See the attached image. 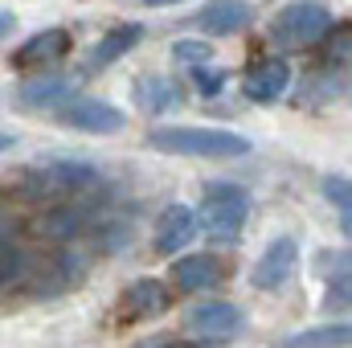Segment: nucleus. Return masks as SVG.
Listing matches in <instances>:
<instances>
[{"instance_id": "6e6552de", "label": "nucleus", "mask_w": 352, "mask_h": 348, "mask_svg": "<svg viewBox=\"0 0 352 348\" xmlns=\"http://www.w3.org/2000/svg\"><path fill=\"white\" fill-rule=\"evenodd\" d=\"M197 238V213L188 205H168L156 217V250L160 254H184V246Z\"/></svg>"}, {"instance_id": "bb28decb", "label": "nucleus", "mask_w": 352, "mask_h": 348, "mask_svg": "<svg viewBox=\"0 0 352 348\" xmlns=\"http://www.w3.org/2000/svg\"><path fill=\"white\" fill-rule=\"evenodd\" d=\"M8 25H12V17H8V12H0V33H4Z\"/></svg>"}, {"instance_id": "f03ea898", "label": "nucleus", "mask_w": 352, "mask_h": 348, "mask_svg": "<svg viewBox=\"0 0 352 348\" xmlns=\"http://www.w3.org/2000/svg\"><path fill=\"white\" fill-rule=\"evenodd\" d=\"M332 29V12L316 0H295L287 8L274 12L270 21V41L278 50H311L324 41V33Z\"/></svg>"}, {"instance_id": "a211bd4d", "label": "nucleus", "mask_w": 352, "mask_h": 348, "mask_svg": "<svg viewBox=\"0 0 352 348\" xmlns=\"http://www.w3.org/2000/svg\"><path fill=\"white\" fill-rule=\"evenodd\" d=\"M173 279L184 291H205L217 283V262L209 254H184L180 262H173Z\"/></svg>"}, {"instance_id": "f3484780", "label": "nucleus", "mask_w": 352, "mask_h": 348, "mask_svg": "<svg viewBox=\"0 0 352 348\" xmlns=\"http://www.w3.org/2000/svg\"><path fill=\"white\" fill-rule=\"evenodd\" d=\"M135 102H140V111H148V115H164V111H173L176 102H180V90H176L168 78H160V74H144V78L135 83Z\"/></svg>"}, {"instance_id": "20e7f679", "label": "nucleus", "mask_w": 352, "mask_h": 348, "mask_svg": "<svg viewBox=\"0 0 352 348\" xmlns=\"http://www.w3.org/2000/svg\"><path fill=\"white\" fill-rule=\"evenodd\" d=\"M54 115H58L66 127L90 131V135H111V131H123V123H127V115H123L119 107L102 102V98H70V102L58 107Z\"/></svg>"}, {"instance_id": "4468645a", "label": "nucleus", "mask_w": 352, "mask_h": 348, "mask_svg": "<svg viewBox=\"0 0 352 348\" xmlns=\"http://www.w3.org/2000/svg\"><path fill=\"white\" fill-rule=\"evenodd\" d=\"M168 307V291L160 279H140L123 295V320H152Z\"/></svg>"}, {"instance_id": "1a4fd4ad", "label": "nucleus", "mask_w": 352, "mask_h": 348, "mask_svg": "<svg viewBox=\"0 0 352 348\" xmlns=\"http://www.w3.org/2000/svg\"><path fill=\"white\" fill-rule=\"evenodd\" d=\"M316 274L328 283V307H352V254L349 250H320Z\"/></svg>"}, {"instance_id": "7ed1b4c3", "label": "nucleus", "mask_w": 352, "mask_h": 348, "mask_svg": "<svg viewBox=\"0 0 352 348\" xmlns=\"http://www.w3.org/2000/svg\"><path fill=\"white\" fill-rule=\"evenodd\" d=\"M246 213H250L246 188H238V184H209L197 221H201V230L213 242H234L242 234V226H246Z\"/></svg>"}, {"instance_id": "0eeeda50", "label": "nucleus", "mask_w": 352, "mask_h": 348, "mask_svg": "<svg viewBox=\"0 0 352 348\" xmlns=\"http://www.w3.org/2000/svg\"><path fill=\"white\" fill-rule=\"evenodd\" d=\"M188 328L205 340H230L242 332V312L234 303H201L188 312Z\"/></svg>"}, {"instance_id": "f257e3e1", "label": "nucleus", "mask_w": 352, "mask_h": 348, "mask_svg": "<svg viewBox=\"0 0 352 348\" xmlns=\"http://www.w3.org/2000/svg\"><path fill=\"white\" fill-rule=\"evenodd\" d=\"M148 148L168 156H205V160H234L250 152V140L226 127H160L148 131Z\"/></svg>"}, {"instance_id": "423d86ee", "label": "nucleus", "mask_w": 352, "mask_h": 348, "mask_svg": "<svg viewBox=\"0 0 352 348\" xmlns=\"http://www.w3.org/2000/svg\"><path fill=\"white\" fill-rule=\"evenodd\" d=\"M33 180L41 193H82L87 184L98 180V168L87 160H50L33 173Z\"/></svg>"}, {"instance_id": "f8f14e48", "label": "nucleus", "mask_w": 352, "mask_h": 348, "mask_svg": "<svg viewBox=\"0 0 352 348\" xmlns=\"http://www.w3.org/2000/svg\"><path fill=\"white\" fill-rule=\"evenodd\" d=\"M74 98V83L70 78H33L16 90V111H58Z\"/></svg>"}, {"instance_id": "412c9836", "label": "nucleus", "mask_w": 352, "mask_h": 348, "mask_svg": "<svg viewBox=\"0 0 352 348\" xmlns=\"http://www.w3.org/2000/svg\"><path fill=\"white\" fill-rule=\"evenodd\" d=\"M173 58L197 70V66H209V62H213V50H209L205 41H176V45H173Z\"/></svg>"}, {"instance_id": "b1692460", "label": "nucleus", "mask_w": 352, "mask_h": 348, "mask_svg": "<svg viewBox=\"0 0 352 348\" xmlns=\"http://www.w3.org/2000/svg\"><path fill=\"white\" fill-rule=\"evenodd\" d=\"M16 274H21V259H16V254H0V291H4Z\"/></svg>"}, {"instance_id": "aec40b11", "label": "nucleus", "mask_w": 352, "mask_h": 348, "mask_svg": "<svg viewBox=\"0 0 352 348\" xmlns=\"http://www.w3.org/2000/svg\"><path fill=\"white\" fill-rule=\"evenodd\" d=\"M324 197L336 205L340 226H344V234L352 238V180H344V176H328V180H324Z\"/></svg>"}, {"instance_id": "ddd939ff", "label": "nucleus", "mask_w": 352, "mask_h": 348, "mask_svg": "<svg viewBox=\"0 0 352 348\" xmlns=\"http://www.w3.org/2000/svg\"><path fill=\"white\" fill-rule=\"evenodd\" d=\"M250 21H254V8H250L246 0H213V4H205V8L197 12V29L217 33V37L238 33V29H246Z\"/></svg>"}, {"instance_id": "9b49d317", "label": "nucleus", "mask_w": 352, "mask_h": 348, "mask_svg": "<svg viewBox=\"0 0 352 348\" xmlns=\"http://www.w3.org/2000/svg\"><path fill=\"white\" fill-rule=\"evenodd\" d=\"M291 87V66L287 58H266L246 74V98L250 102H278Z\"/></svg>"}, {"instance_id": "2eb2a0df", "label": "nucleus", "mask_w": 352, "mask_h": 348, "mask_svg": "<svg viewBox=\"0 0 352 348\" xmlns=\"http://www.w3.org/2000/svg\"><path fill=\"white\" fill-rule=\"evenodd\" d=\"M140 37H144V29L140 25H119V29H111L94 50H90V70H102V66H111V62H119L123 54H131L135 45H140Z\"/></svg>"}, {"instance_id": "9d476101", "label": "nucleus", "mask_w": 352, "mask_h": 348, "mask_svg": "<svg viewBox=\"0 0 352 348\" xmlns=\"http://www.w3.org/2000/svg\"><path fill=\"white\" fill-rule=\"evenodd\" d=\"M66 50H70V33H66V29H41V33H33V37L12 54V66H16V70L54 66V62L66 58Z\"/></svg>"}, {"instance_id": "4be33fe9", "label": "nucleus", "mask_w": 352, "mask_h": 348, "mask_svg": "<svg viewBox=\"0 0 352 348\" xmlns=\"http://www.w3.org/2000/svg\"><path fill=\"white\" fill-rule=\"evenodd\" d=\"M192 78H197L201 94H217V90L226 87V74H221L217 66H197V70H192Z\"/></svg>"}, {"instance_id": "393cba45", "label": "nucleus", "mask_w": 352, "mask_h": 348, "mask_svg": "<svg viewBox=\"0 0 352 348\" xmlns=\"http://www.w3.org/2000/svg\"><path fill=\"white\" fill-rule=\"evenodd\" d=\"M140 4H148V8H168V4H184V0H140Z\"/></svg>"}, {"instance_id": "39448f33", "label": "nucleus", "mask_w": 352, "mask_h": 348, "mask_svg": "<svg viewBox=\"0 0 352 348\" xmlns=\"http://www.w3.org/2000/svg\"><path fill=\"white\" fill-rule=\"evenodd\" d=\"M295 262H299V246H295V238H274V242L263 250V259L254 262L250 283H254L258 291H278V287L295 274Z\"/></svg>"}, {"instance_id": "6ab92c4d", "label": "nucleus", "mask_w": 352, "mask_h": 348, "mask_svg": "<svg viewBox=\"0 0 352 348\" xmlns=\"http://www.w3.org/2000/svg\"><path fill=\"white\" fill-rule=\"evenodd\" d=\"M320 45H324V62L328 66H352V25L328 29Z\"/></svg>"}, {"instance_id": "a878e982", "label": "nucleus", "mask_w": 352, "mask_h": 348, "mask_svg": "<svg viewBox=\"0 0 352 348\" xmlns=\"http://www.w3.org/2000/svg\"><path fill=\"white\" fill-rule=\"evenodd\" d=\"M8 148H12V135H8V131H0V152H8Z\"/></svg>"}, {"instance_id": "dca6fc26", "label": "nucleus", "mask_w": 352, "mask_h": 348, "mask_svg": "<svg viewBox=\"0 0 352 348\" xmlns=\"http://www.w3.org/2000/svg\"><path fill=\"white\" fill-rule=\"evenodd\" d=\"M274 348H352V324L303 328V332H295V336H283Z\"/></svg>"}, {"instance_id": "5701e85b", "label": "nucleus", "mask_w": 352, "mask_h": 348, "mask_svg": "<svg viewBox=\"0 0 352 348\" xmlns=\"http://www.w3.org/2000/svg\"><path fill=\"white\" fill-rule=\"evenodd\" d=\"M135 348H221V340H205V345H192V340H176V336H156V340H144Z\"/></svg>"}]
</instances>
